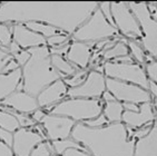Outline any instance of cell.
Here are the masks:
<instances>
[{"label": "cell", "instance_id": "cell-42", "mask_svg": "<svg viewBox=\"0 0 157 156\" xmlns=\"http://www.w3.org/2000/svg\"><path fill=\"white\" fill-rule=\"evenodd\" d=\"M123 107L124 111H138L139 105L138 104H134V103H123Z\"/></svg>", "mask_w": 157, "mask_h": 156}, {"label": "cell", "instance_id": "cell-5", "mask_svg": "<svg viewBox=\"0 0 157 156\" xmlns=\"http://www.w3.org/2000/svg\"><path fill=\"white\" fill-rule=\"evenodd\" d=\"M103 107L104 103L100 99L68 98L50 107L49 113L71 118L76 123H84L99 116Z\"/></svg>", "mask_w": 157, "mask_h": 156}, {"label": "cell", "instance_id": "cell-6", "mask_svg": "<svg viewBox=\"0 0 157 156\" xmlns=\"http://www.w3.org/2000/svg\"><path fill=\"white\" fill-rule=\"evenodd\" d=\"M129 9L136 17L142 30L140 45L145 53L151 58L157 59V21L149 14L147 2H127Z\"/></svg>", "mask_w": 157, "mask_h": 156}, {"label": "cell", "instance_id": "cell-41", "mask_svg": "<svg viewBox=\"0 0 157 156\" xmlns=\"http://www.w3.org/2000/svg\"><path fill=\"white\" fill-rule=\"evenodd\" d=\"M20 50H22V48H21L20 46H19L18 44H17V42L13 41V40H12V42L10 44L9 47L7 48V51H8V53H9L10 55H11V56L16 55L17 53H19Z\"/></svg>", "mask_w": 157, "mask_h": 156}, {"label": "cell", "instance_id": "cell-32", "mask_svg": "<svg viewBox=\"0 0 157 156\" xmlns=\"http://www.w3.org/2000/svg\"><path fill=\"white\" fill-rule=\"evenodd\" d=\"M84 124L86 126L90 127V128H99V127L108 125L109 123H108V120H107V118L105 117V115L101 113L98 117L93 118V119L86 120V122H84Z\"/></svg>", "mask_w": 157, "mask_h": 156}, {"label": "cell", "instance_id": "cell-8", "mask_svg": "<svg viewBox=\"0 0 157 156\" xmlns=\"http://www.w3.org/2000/svg\"><path fill=\"white\" fill-rule=\"evenodd\" d=\"M110 9L114 19V26L118 30L119 35L127 40L132 39L140 42L142 30L136 17L129 9L127 2L124 1L110 2Z\"/></svg>", "mask_w": 157, "mask_h": 156}, {"label": "cell", "instance_id": "cell-22", "mask_svg": "<svg viewBox=\"0 0 157 156\" xmlns=\"http://www.w3.org/2000/svg\"><path fill=\"white\" fill-rule=\"evenodd\" d=\"M129 55V50H128V46H127V39L123 38L119 41H117L108 50L104 51L103 54V63L105 61H114L115 59L123 56H127Z\"/></svg>", "mask_w": 157, "mask_h": 156}, {"label": "cell", "instance_id": "cell-17", "mask_svg": "<svg viewBox=\"0 0 157 156\" xmlns=\"http://www.w3.org/2000/svg\"><path fill=\"white\" fill-rule=\"evenodd\" d=\"M93 56V45L82 41H71L66 59L80 69H88Z\"/></svg>", "mask_w": 157, "mask_h": 156}, {"label": "cell", "instance_id": "cell-19", "mask_svg": "<svg viewBox=\"0 0 157 156\" xmlns=\"http://www.w3.org/2000/svg\"><path fill=\"white\" fill-rule=\"evenodd\" d=\"M22 80V72L18 68L8 74H0V102L10 96L18 89L19 84Z\"/></svg>", "mask_w": 157, "mask_h": 156}, {"label": "cell", "instance_id": "cell-12", "mask_svg": "<svg viewBox=\"0 0 157 156\" xmlns=\"http://www.w3.org/2000/svg\"><path fill=\"white\" fill-rule=\"evenodd\" d=\"M44 141H46L45 138L33 128L20 127L13 132V142L11 148L15 156H30L36 145Z\"/></svg>", "mask_w": 157, "mask_h": 156}, {"label": "cell", "instance_id": "cell-15", "mask_svg": "<svg viewBox=\"0 0 157 156\" xmlns=\"http://www.w3.org/2000/svg\"><path fill=\"white\" fill-rule=\"evenodd\" d=\"M12 39L21 48L26 49V50L47 45L45 37L31 31L22 24L12 25Z\"/></svg>", "mask_w": 157, "mask_h": 156}, {"label": "cell", "instance_id": "cell-21", "mask_svg": "<svg viewBox=\"0 0 157 156\" xmlns=\"http://www.w3.org/2000/svg\"><path fill=\"white\" fill-rule=\"evenodd\" d=\"M123 113H124L123 103L118 102V100L104 103L103 114L105 115L109 124L121 123V118H123Z\"/></svg>", "mask_w": 157, "mask_h": 156}, {"label": "cell", "instance_id": "cell-38", "mask_svg": "<svg viewBox=\"0 0 157 156\" xmlns=\"http://www.w3.org/2000/svg\"><path fill=\"white\" fill-rule=\"evenodd\" d=\"M63 156H93L90 153H88L86 150H78V148H69L67 150Z\"/></svg>", "mask_w": 157, "mask_h": 156}, {"label": "cell", "instance_id": "cell-39", "mask_svg": "<svg viewBox=\"0 0 157 156\" xmlns=\"http://www.w3.org/2000/svg\"><path fill=\"white\" fill-rule=\"evenodd\" d=\"M0 156H15L11 147L1 141H0Z\"/></svg>", "mask_w": 157, "mask_h": 156}, {"label": "cell", "instance_id": "cell-24", "mask_svg": "<svg viewBox=\"0 0 157 156\" xmlns=\"http://www.w3.org/2000/svg\"><path fill=\"white\" fill-rule=\"evenodd\" d=\"M25 26L28 29H30L31 31H33V33H37L41 35V36H44L46 39L55 36V35H58V33H63L58 28H55L52 26H49V25L46 24H40V22H27V24H25Z\"/></svg>", "mask_w": 157, "mask_h": 156}, {"label": "cell", "instance_id": "cell-30", "mask_svg": "<svg viewBox=\"0 0 157 156\" xmlns=\"http://www.w3.org/2000/svg\"><path fill=\"white\" fill-rule=\"evenodd\" d=\"M143 67H144L148 80L157 83V59H154L147 55V61Z\"/></svg>", "mask_w": 157, "mask_h": 156}, {"label": "cell", "instance_id": "cell-23", "mask_svg": "<svg viewBox=\"0 0 157 156\" xmlns=\"http://www.w3.org/2000/svg\"><path fill=\"white\" fill-rule=\"evenodd\" d=\"M127 46H128L130 57L133 58L134 61L140 66H144L147 61V54L145 53L143 46L140 45V42L129 39V40H127Z\"/></svg>", "mask_w": 157, "mask_h": 156}, {"label": "cell", "instance_id": "cell-25", "mask_svg": "<svg viewBox=\"0 0 157 156\" xmlns=\"http://www.w3.org/2000/svg\"><path fill=\"white\" fill-rule=\"evenodd\" d=\"M52 145V148L55 150V154L57 156H63V154L69 148H78V150H85L84 146L77 143L71 137L65 138V139H58V141L50 142Z\"/></svg>", "mask_w": 157, "mask_h": 156}, {"label": "cell", "instance_id": "cell-20", "mask_svg": "<svg viewBox=\"0 0 157 156\" xmlns=\"http://www.w3.org/2000/svg\"><path fill=\"white\" fill-rule=\"evenodd\" d=\"M50 59H52V65L59 72V75L61 76L63 79H65L67 77H70L78 69H80V68H77L76 66H74L73 64L69 63L66 58L63 57V56H60V55H52Z\"/></svg>", "mask_w": 157, "mask_h": 156}, {"label": "cell", "instance_id": "cell-29", "mask_svg": "<svg viewBox=\"0 0 157 156\" xmlns=\"http://www.w3.org/2000/svg\"><path fill=\"white\" fill-rule=\"evenodd\" d=\"M56 155L55 150L52 148V145L50 141H44L36 145V147L33 150L30 156H52Z\"/></svg>", "mask_w": 157, "mask_h": 156}, {"label": "cell", "instance_id": "cell-45", "mask_svg": "<svg viewBox=\"0 0 157 156\" xmlns=\"http://www.w3.org/2000/svg\"><path fill=\"white\" fill-rule=\"evenodd\" d=\"M154 107H155V111H156V116H157V102L155 103V105H154Z\"/></svg>", "mask_w": 157, "mask_h": 156}, {"label": "cell", "instance_id": "cell-26", "mask_svg": "<svg viewBox=\"0 0 157 156\" xmlns=\"http://www.w3.org/2000/svg\"><path fill=\"white\" fill-rule=\"evenodd\" d=\"M0 127H2V128L7 129L11 133L16 132L18 128H20L17 118L11 113L5 111L2 109H0Z\"/></svg>", "mask_w": 157, "mask_h": 156}, {"label": "cell", "instance_id": "cell-36", "mask_svg": "<svg viewBox=\"0 0 157 156\" xmlns=\"http://www.w3.org/2000/svg\"><path fill=\"white\" fill-rule=\"evenodd\" d=\"M0 141L11 147L12 142H13V133L9 132V131H7V129L2 128V127H0Z\"/></svg>", "mask_w": 157, "mask_h": 156}, {"label": "cell", "instance_id": "cell-27", "mask_svg": "<svg viewBox=\"0 0 157 156\" xmlns=\"http://www.w3.org/2000/svg\"><path fill=\"white\" fill-rule=\"evenodd\" d=\"M88 72H89L88 69H78L74 75H71L70 77L65 78L63 81H65V84L68 86V88L78 87V86H80V85L86 80V78H87V76H88Z\"/></svg>", "mask_w": 157, "mask_h": 156}, {"label": "cell", "instance_id": "cell-35", "mask_svg": "<svg viewBox=\"0 0 157 156\" xmlns=\"http://www.w3.org/2000/svg\"><path fill=\"white\" fill-rule=\"evenodd\" d=\"M12 59H13V57H12L9 53H7L6 50L0 48V74H2L6 66L10 63V60Z\"/></svg>", "mask_w": 157, "mask_h": 156}, {"label": "cell", "instance_id": "cell-28", "mask_svg": "<svg viewBox=\"0 0 157 156\" xmlns=\"http://www.w3.org/2000/svg\"><path fill=\"white\" fill-rule=\"evenodd\" d=\"M12 40V25L0 24V48L7 49Z\"/></svg>", "mask_w": 157, "mask_h": 156}, {"label": "cell", "instance_id": "cell-16", "mask_svg": "<svg viewBox=\"0 0 157 156\" xmlns=\"http://www.w3.org/2000/svg\"><path fill=\"white\" fill-rule=\"evenodd\" d=\"M67 92L68 86L65 84L63 79H58L47 86L37 96L38 105L40 108H47L50 106L52 107V105H57L65 98V96H67Z\"/></svg>", "mask_w": 157, "mask_h": 156}, {"label": "cell", "instance_id": "cell-18", "mask_svg": "<svg viewBox=\"0 0 157 156\" xmlns=\"http://www.w3.org/2000/svg\"><path fill=\"white\" fill-rule=\"evenodd\" d=\"M134 156H157V120L147 135L136 141Z\"/></svg>", "mask_w": 157, "mask_h": 156}, {"label": "cell", "instance_id": "cell-10", "mask_svg": "<svg viewBox=\"0 0 157 156\" xmlns=\"http://www.w3.org/2000/svg\"><path fill=\"white\" fill-rule=\"evenodd\" d=\"M106 92V77L103 72L91 69L86 80L80 86L68 88L67 96L69 98L100 99Z\"/></svg>", "mask_w": 157, "mask_h": 156}, {"label": "cell", "instance_id": "cell-43", "mask_svg": "<svg viewBox=\"0 0 157 156\" xmlns=\"http://www.w3.org/2000/svg\"><path fill=\"white\" fill-rule=\"evenodd\" d=\"M148 92L151 93V97L156 99L157 102V83L149 80V87H148Z\"/></svg>", "mask_w": 157, "mask_h": 156}, {"label": "cell", "instance_id": "cell-14", "mask_svg": "<svg viewBox=\"0 0 157 156\" xmlns=\"http://www.w3.org/2000/svg\"><path fill=\"white\" fill-rule=\"evenodd\" d=\"M3 106L11 108L12 111H18L20 114H33L39 107L37 97L31 96L30 94L26 93L24 90H16L10 96L1 102Z\"/></svg>", "mask_w": 157, "mask_h": 156}, {"label": "cell", "instance_id": "cell-46", "mask_svg": "<svg viewBox=\"0 0 157 156\" xmlns=\"http://www.w3.org/2000/svg\"><path fill=\"white\" fill-rule=\"evenodd\" d=\"M52 156H57V155H52Z\"/></svg>", "mask_w": 157, "mask_h": 156}, {"label": "cell", "instance_id": "cell-11", "mask_svg": "<svg viewBox=\"0 0 157 156\" xmlns=\"http://www.w3.org/2000/svg\"><path fill=\"white\" fill-rule=\"evenodd\" d=\"M40 124L45 131L47 139L54 142L58 139L69 138L71 136V132L76 125V122L68 117L48 113L46 114Z\"/></svg>", "mask_w": 157, "mask_h": 156}, {"label": "cell", "instance_id": "cell-40", "mask_svg": "<svg viewBox=\"0 0 157 156\" xmlns=\"http://www.w3.org/2000/svg\"><path fill=\"white\" fill-rule=\"evenodd\" d=\"M46 116V113H45V111L44 109H41V108H38L37 111H35L31 114V118H33L35 122H36V124H38V123H41V120L44 119V117Z\"/></svg>", "mask_w": 157, "mask_h": 156}, {"label": "cell", "instance_id": "cell-7", "mask_svg": "<svg viewBox=\"0 0 157 156\" xmlns=\"http://www.w3.org/2000/svg\"><path fill=\"white\" fill-rule=\"evenodd\" d=\"M103 74L105 77L137 85L146 90H148L149 87V80L145 74L144 67L136 63L105 61L103 63Z\"/></svg>", "mask_w": 157, "mask_h": 156}, {"label": "cell", "instance_id": "cell-37", "mask_svg": "<svg viewBox=\"0 0 157 156\" xmlns=\"http://www.w3.org/2000/svg\"><path fill=\"white\" fill-rule=\"evenodd\" d=\"M70 42H66L61 46H58V47H52V48H49L50 50V55H60V56H63V55H67L68 50H69L70 47Z\"/></svg>", "mask_w": 157, "mask_h": 156}, {"label": "cell", "instance_id": "cell-31", "mask_svg": "<svg viewBox=\"0 0 157 156\" xmlns=\"http://www.w3.org/2000/svg\"><path fill=\"white\" fill-rule=\"evenodd\" d=\"M71 40L70 36L66 35V33H58V35H55L52 37H49V38L46 39V42L47 45L50 46V47H58V46H61L66 42H69Z\"/></svg>", "mask_w": 157, "mask_h": 156}, {"label": "cell", "instance_id": "cell-1", "mask_svg": "<svg viewBox=\"0 0 157 156\" xmlns=\"http://www.w3.org/2000/svg\"><path fill=\"white\" fill-rule=\"evenodd\" d=\"M98 6L97 1H1L0 24L40 22L71 37Z\"/></svg>", "mask_w": 157, "mask_h": 156}, {"label": "cell", "instance_id": "cell-13", "mask_svg": "<svg viewBox=\"0 0 157 156\" xmlns=\"http://www.w3.org/2000/svg\"><path fill=\"white\" fill-rule=\"evenodd\" d=\"M156 111H155L154 103H144L139 105L138 111H124L121 122L126 125V127L132 129L140 128L148 124H153L156 122Z\"/></svg>", "mask_w": 157, "mask_h": 156}, {"label": "cell", "instance_id": "cell-4", "mask_svg": "<svg viewBox=\"0 0 157 156\" xmlns=\"http://www.w3.org/2000/svg\"><path fill=\"white\" fill-rule=\"evenodd\" d=\"M121 36L114 25L107 21L99 8H97L93 15L71 35L73 41H82L87 44L112 39Z\"/></svg>", "mask_w": 157, "mask_h": 156}, {"label": "cell", "instance_id": "cell-9", "mask_svg": "<svg viewBox=\"0 0 157 156\" xmlns=\"http://www.w3.org/2000/svg\"><path fill=\"white\" fill-rule=\"evenodd\" d=\"M106 90L121 103H134L140 105L153 100V97L148 90L137 85L116 80L113 78L106 77Z\"/></svg>", "mask_w": 157, "mask_h": 156}, {"label": "cell", "instance_id": "cell-33", "mask_svg": "<svg viewBox=\"0 0 157 156\" xmlns=\"http://www.w3.org/2000/svg\"><path fill=\"white\" fill-rule=\"evenodd\" d=\"M98 8L100 9L101 14L104 15L107 21L110 22L112 25H114V19H113V15H112V9H110V2L109 1H104V2H99V6Z\"/></svg>", "mask_w": 157, "mask_h": 156}, {"label": "cell", "instance_id": "cell-44", "mask_svg": "<svg viewBox=\"0 0 157 156\" xmlns=\"http://www.w3.org/2000/svg\"><path fill=\"white\" fill-rule=\"evenodd\" d=\"M101 100H103L104 103H108V102H114V100H116L115 99V97L113 96L112 94L109 93V92H107V90H106L105 93L103 94V96H101Z\"/></svg>", "mask_w": 157, "mask_h": 156}, {"label": "cell", "instance_id": "cell-34", "mask_svg": "<svg viewBox=\"0 0 157 156\" xmlns=\"http://www.w3.org/2000/svg\"><path fill=\"white\" fill-rule=\"evenodd\" d=\"M30 53L28 50H26V49H22V50H20L19 53H17L16 55H13L12 57H13V59L18 63V65L20 67H24L26 64H27V61L29 59H30Z\"/></svg>", "mask_w": 157, "mask_h": 156}, {"label": "cell", "instance_id": "cell-2", "mask_svg": "<svg viewBox=\"0 0 157 156\" xmlns=\"http://www.w3.org/2000/svg\"><path fill=\"white\" fill-rule=\"evenodd\" d=\"M93 156H134L136 139H129L123 122L112 123L99 128H90L76 123L71 136Z\"/></svg>", "mask_w": 157, "mask_h": 156}, {"label": "cell", "instance_id": "cell-3", "mask_svg": "<svg viewBox=\"0 0 157 156\" xmlns=\"http://www.w3.org/2000/svg\"><path fill=\"white\" fill-rule=\"evenodd\" d=\"M30 53V59L22 72V90L37 97L47 86L58 79H63L59 72L54 68L50 59V50L47 46L27 49Z\"/></svg>", "mask_w": 157, "mask_h": 156}]
</instances>
